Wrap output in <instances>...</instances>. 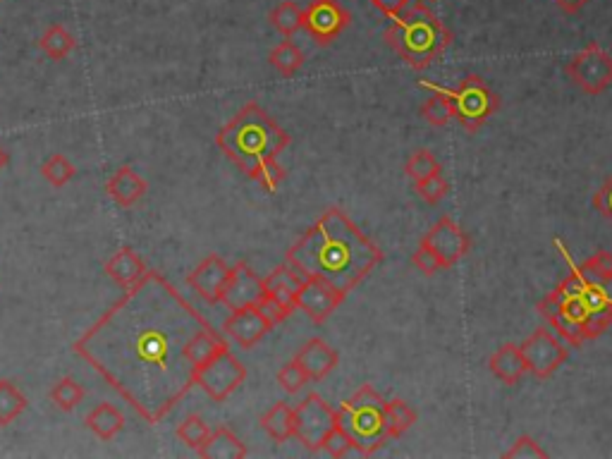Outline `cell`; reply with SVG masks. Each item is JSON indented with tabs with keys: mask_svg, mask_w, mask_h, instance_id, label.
Returning <instances> with one entry per match:
<instances>
[{
	"mask_svg": "<svg viewBox=\"0 0 612 459\" xmlns=\"http://www.w3.org/2000/svg\"><path fill=\"white\" fill-rule=\"evenodd\" d=\"M204 326L206 318L161 273L146 271L75 342V354L156 426L194 388L185 347Z\"/></svg>",
	"mask_w": 612,
	"mask_h": 459,
	"instance_id": "cell-1",
	"label": "cell"
},
{
	"mask_svg": "<svg viewBox=\"0 0 612 459\" xmlns=\"http://www.w3.org/2000/svg\"><path fill=\"white\" fill-rule=\"evenodd\" d=\"M381 261L383 249L369 240L342 208H328L285 254L292 271L302 278H326L345 297Z\"/></svg>",
	"mask_w": 612,
	"mask_h": 459,
	"instance_id": "cell-2",
	"label": "cell"
},
{
	"mask_svg": "<svg viewBox=\"0 0 612 459\" xmlns=\"http://www.w3.org/2000/svg\"><path fill=\"white\" fill-rule=\"evenodd\" d=\"M292 137L259 103H247L228 125L216 134L218 149L242 170L249 180L259 182L268 194L278 192L285 168L278 156L290 146Z\"/></svg>",
	"mask_w": 612,
	"mask_h": 459,
	"instance_id": "cell-3",
	"label": "cell"
},
{
	"mask_svg": "<svg viewBox=\"0 0 612 459\" xmlns=\"http://www.w3.org/2000/svg\"><path fill=\"white\" fill-rule=\"evenodd\" d=\"M455 34L450 27L426 5V0H412L400 15L390 20L383 32L388 48L400 55V60L414 72H424L443 58L452 46Z\"/></svg>",
	"mask_w": 612,
	"mask_h": 459,
	"instance_id": "cell-4",
	"label": "cell"
},
{
	"mask_svg": "<svg viewBox=\"0 0 612 459\" xmlns=\"http://www.w3.org/2000/svg\"><path fill=\"white\" fill-rule=\"evenodd\" d=\"M560 285L572 292L589 314L591 338H601L612 326V254L601 249L581 266L572 263V273Z\"/></svg>",
	"mask_w": 612,
	"mask_h": 459,
	"instance_id": "cell-5",
	"label": "cell"
},
{
	"mask_svg": "<svg viewBox=\"0 0 612 459\" xmlns=\"http://www.w3.org/2000/svg\"><path fill=\"white\" fill-rule=\"evenodd\" d=\"M385 400L373 390V385L364 383L352 397H347L340 405L342 426L357 443V452L364 457H371L373 452L393 440L388 421H385Z\"/></svg>",
	"mask_w": 612,
	"mask_h": 459,
	"instance_id": "cell-6",
	"label": "cell"
},
{
	"mask_svg": "<svg viewBox=\"0 0 612 459\" xmlns=\"http://www.w3.org/2000/svg\"><path fill=\"white\" fill-rule=\"evenodd\" d=\"M419 87L438 91L448 101L452 120H457L469 134L479 132L500 108V96L479 75H467L455 89L431 82H419Z\"/></svg>",
	"mask_w": 612,
	"mask_h": 459,
	"instance_id": "cell-7",
	"label": "cell"
},
{
	"mask_svg": "<svg viewBox=\"0 0 612 459\" xmlns=\"http://www.w3.org/2000/svg\"><path fill=\"white\" fill-rule=\"evenodd\" d=\"M244 381H247V366L230 352V347H223L206 364L194 369V385H199L213 402L228 400Z\"/></svg>",
	"mask_w": 612,
	"mask_h": 459,
	"instance_id": "cell-8",
	"label": "cell"
},
{
	"mask_svg": "<svg viewBox=\"0 0 612 459\" xmlns=\"http://www.w3.org/2000/svg\"><path fill=\"white\" fill-rule=\"evenodd\" d=\"M565 75L584 94L601 96L605 89L612 87V55L598 41H591L584 51L574 53L567 60Z\"/></svg>",
	"mask_w": 612,
	"mask_h": 459,
	"instance_id": "cell-9",
	"label": "cell"
},
{
	"mask_svg": "<svg viewBox=\"0 0 612 459\" xmlns=\"http://www.w3.org/2000/svg\"><path fill=\"white\" fill-rule=\"evenodd\" d=\"M342 421L340 409H333L321 395L309 393L295 407V438L304 450L318 452L323 440Z\"/></svg>",
	"mask_w": 612,
	"mask_h": 459,
	"instance_id": "cell-10",
	"label": "cell"
},
{
	"mask_svg": "<svg viewBox=\"0 0 612 459\" xmlns=\"http://www.w3.org/2000/svg\"><path fill=\"white\" fill-rule=\"evenodd\" d=\"M519 352H522L526 361V369H529V373H534L538 381H546V378L555 376V373L560 371V366H565V361L569 359L567 342L546 326L536 328L534 333L519 345Z\"/></svg>",
	"mask_w": 612,
	"mask_h": 459,
	"instance_id": "cell-11",
	"label": "cell"
},
{
	"mask_svg": "<svg viewBox=\"0 0 612 459\" xmlns=\"http://www.w3.org/2000/svg\"><path fill=\"white\" fill-rule=\"evenodd\" d=\"M352 15L342 8L340 0H311L304 10L302 29L314 39L316 46H330L350 27Z\"/></svg>",
	"mask_w": 612,
	"mask_h": 459,
	"instance_id": "cell-12",
	"label": "cell"
},
{
	"mask_svg": "<svg viewBox=\"0 0 612 459\" xmlns=\"http://www.w3.org/2000/svg\"><path fill=\"white\" fill-rule=\"evenodd\" d=\"M342 302H345V295H342L338 287L328 283L326 278H318V275L304 278L295 295V309L304 311L316 326L326 323L330 314H333Z\"/></svg>",
	"mask_w": 612,
	"mask_h": 459,
	"instance_id": "cell-13",
	"label": "cell"
},
{
	"mask_svg": "<svg viewBox=\"0 0 612 459\" xmlns=\"http://www.w3.org/2000/svg\"><path fill=\"white\" fill-rule=\"evenodd\" d=\"M421 244L431 249V252H436L440 259H443L445 268L455 266L457 261H462L471 249L469 235L459 228L450 216L440 218L438 223L421 237Z\"/></svg>",
	"mask_w": 612,
	"mask_h": 459,
	"instance_id": "cell-14",
	"label": "cell"
},
{
	"mask_svg": "<svg viewBox=\"0 0 612 459\" xmlns=\"http://www.w3.org/2000/svg\"><path fill=\"white\" fill-rule=\"evenodd\" d=\"M263 297V278L259 273L249 266L247 261H237L230 268V278L223 287V295H220V304L228 306L230 311L244 309V306L259 304Z\"/></svg>",
	"mask_w": 612,
	"mask_h": 459,
	"instance_id": "cell-15",
	"label": "cell"
},
{
	"mask_svg": "<svg viewBox=\"0 0 612 459\" xmlns=\"http://www.w3.org/2000/svg\"><path fill=\"white\" fill-rule=\"evenodd\" d=\"M273 326L268 323V318L261 314L259 306H244V309L230 311V316L225 318L223 333L228 335L242 347V350H252L259 342L271 333Z\"/></svg>",
	"mask_w": 612,
	"mask_h": 459,
	"instance_id": "cell-16",
	"label": "cell"
},
{
	"mask_svg": "<svg viewBox=\"0 0 612 459\" xmlns=\"http://www.w3.org/2000/svg\"><path fill=\"white\" fill-rule=\"evenodd\" d=\"M228 261L223 256L211 254L187 275V285L192 287L197 295L208 304H220V295H223V287L230 278Z\"/></svg>",
	"mask_w": 612,
	"mask_h": 459,
	"instance_id": "cell-17",
	"label": "cell"
},
{
	"mask_svg": "<svg viewBox=\"0 0 612 459\" xmlns=\"http://www.w3.org/2000/svg\"><path fill=\"white\" fill-rule=\"evenodd\" d=\"M295 361L306 371L311 381H323L328 373L335 371L340 364V354L328 345L326 340L311 338L306 345L295 354Z\"/></svg>",
	"mask_w": 612,
	"mask_h": 459,
	"instance_id": "cell-18",
	"label": "cell"
},
{
	"mask_svg": "<svg viewBox=\"0 0 612 459\" xmlns=\"http://www.w3.org/2000/svg\"><path fill=\"white\" fill-rule=\"evenodd\" d=\"M146 189H149L146 187V180L137 173V170L130 168V165H122V168L115 170V173L110 175L106 182L108 197L113 199L120 208L137 206L139 201L144 199Z\"/></svg>",
	"mask_w": 612,
	"mask_h": 459,
	"instance_id": "cell-19",
	"label": "cell"
},
{
	"mask_svg": "<svg viewBox=\"0 0 612 459\" xmlns=\"http://www.w3.org/2000/svg\"><path fill=\"white\" fill-rule=\"evenodd\" d=\"M103 271H106V275L113 280L115 285H120L122 290H127V287L137 285L149 268L144 266L142 256L134 252V249L122 247L106 261V268H103Z\"/></svg>",
	"mask_w": 612,
	"mask_h": 459,
	"instance_id": "cell-20",
	"label": "cell"
},
{
	"mask_svg": "<svg viewBox=\"0 0 612 459\" xmlns=\"http://www.w3.org/2000/svg\"><path fill=\"white\" fill-rule=\"evenodd\" d=\"M488 371L505 385H519L526 373H529L522 352H519V345H514V342H507V345L498 347V350L491 354Z\"/></svg>",
	"mask_w": 612,
	"mask_h": 459,
	"instance_id": "cell-21",
	"label": "cell"
},
{
	"mask_svg": "<svg viewBox=\"0 0 612 459\" xmlns=\"http://www.w3.org/2000/svg\"><path fill=\"white\" fill-rule=\"evenodd\" d=\"M197 455L204 459H242L249 455V450L228 426H218L208 433L206 443L197 450Z\"/></svg>",
	"mask_w": 612,
	"mask_h": 459,
	"instance_id": "cell-22",
	"label": "cell"
},
{
	"mask_svg": "<svg viewBox=\"0 0 612 459\" xmlns=\"http://www.w3.org/2000/svg\"><path fill=\"white\" fill-rule=\"evenodd\" d=\"M302 275L292 271L290 266H278L275 271H271V275H266L263 278V295L278 299V302H283L287 306H295V295L299 290V285H302Z\"/></svg>",
	"mask_w": 612,
	"mask_h": 459,
	"instance_id": "cell-23",
	"label": "cell"
},
{
	"mask_svg": "<svg viewBox=\"0 0 612 459\" xmlns=\"http://www.w3.org/2000/svg\"><path fill=\"white\" fill-rule=\"evenodd\" d=\"M84 424H87V428L96 438L113 440L122 428H125V416H122L118 407L110 405V402H101L99 407H94L87 414Z\"/></svg>",
	"mask_w": 612,
	"mask_h": 459,
	"instance_id": "cell-24",
	"label": "cell"
},
{
	"mask_svg": "<svg viewBox=\"0 0 612 459\" xmlns=\"http://www.w3.org/2000/svg\"><path fill=\"white\" fill-rule=\"evenodd\" d=\"M259 424L275 443H285V440L295 438V407H290L287 402H278L261 416Z\"/></svg>",
	"mask_w": 612,
	"mask_h": 459,
	"instance_id": "cell-25",
	"label": "cell"
},
{
	"mask_svg": "<svg viewBox=\"0 0 612 459\" xmlns=\"http://www.w3.org/2000/svg\"><path fill=\"white\" fill-rule=\"evenodd\" d=\"M306 55L302 48H299L292 39L280 41L278 46L268 53V63L273 65V70H278L283 77H295L299 70H302Z\"/></svg>",
	"mask_w": 612,
	"mask_h": 459,
	"instance_id": "cell-26",
	"label": "cell"
},
{
	"mask_svg": "<svg viewBox=\"0 0 612 459\" xmlns=\"http://www.w3.org/2000/svg\"><path fill=\"white\" fill-rule=\"evenodd\" d=\"M268 22H271V27L275 29V32L283 34L285 39H292V36L302 29L304 10L299 8L297 3H292V0H283V3H278L271 10Z\"/></svg>",
	"mask_w": 612,
	"mask_h": 459,
	"instance_id": "cell-27",
	"label": "cell"
},
{
	"mask_svg": "<svg viewBox=\"0 0 612 459\" xmlns=\"http://www.w3.org/2000/svg\"><path fill=\"white\" fill-rule=\"evenodd\" d=\"M75 46H77L75 36L67 32L63 24H51V27L44 32V36L39 39V48L51 60H65L67 55L75 51Z\"/></svg>",
	"mask_w": 612,
	"mask_h": 459,
	"instance_id": "cell-28",
	"label": "cell"
},
{
	"mask_svg": "<svg viewBox=\"0 0 612 459\" xmlns=\"http://www.w3.org/2000/svg\"><path fill=\"white\" fill-rule=\"evenodd\" d=\"M27 397L12 381H0V426H10L27 409Z\"/></svg>",
	"mask_w": 612,
	"mask_h": 459,
	"instance_id": "cell-29",
	"label": "cell"
},
{
	"mask_svg": "<svg viewBox=\"0 0 612 459\" xmlns=\"http://www.w3.org/2000/svg\"><path fill=\"white\" fill-rule=\"evenodd\" d=\"M84 395H87L84 385L77 383L75 378L70 376L60 378V381L51 388V402L60 409V412H75V409L82 405Z\"/></svg>",
	"mask_w": 612,
	"mask_h": 459,
	"instance_id": "cell-30",
	"label": "cell"
},
{
	"mask_svg": "<svg viewBox=\"0 0 612 459\" xmlns=\"http://www.w3.org/2000/svg\"><path fill=\"white\" fill-rule=\"evenodd\" d=\"M385 421H388L390 433H393V440L405 436L416 424V412L412 407L407 405L405 400H400V397H393V400H385Z\"/></svg>",
	"mask_w": 612,
	"mask_h": 459,
	"instance_id": "cell-31",
	"label": "cell"
},
{
	"mask_svg": "<svg viewBox=\"0 0 612 459\" xmlns=\"http://www.w3.org/2000/svg\"><path fill=\"white\" fill-rule=\"evenodd\" d=\"M412 185H414V192L419 194L421 201H426L428 206L440 204V201L448 197V192H450V182H448V177H445L443 170H438V173L428 175L419 182H412Z\"/></svg>",
	"mask_w": 612,
	"mask_h": 459,
	"instance_id": "cell-32",
	"label": "cell"
},
{
	"mask_svg": "<svg viewBox=\"0 0 612 459\" xmlns=\"http://www.w3.org/2000/svg\"><path fill=\"white\" fill-rule=\"evenodd\" d=\"M438 170H443V165L438 163V158L433 156V151H428V149L412 151L405 163V173L412 182L424 180V177L438 173Z\"/></svg>",
	"mask_w": 612,
	"mask_h": 459,
	"instance_id": "cell-33",
	"label": "cell"
},
{
	"mask_svg": "<svg viewBox=\"0 0 612 459\" xmlns=\"http://www.w3.org/2000/svg\"><path fill=\"white\" fill-rule=\"evenodd\" d=\"M177 438L182 440V443L187 445V448L192 450H199L201 445L206 443L208 433H211V428H208V424L204 419H201L199 414H189L185 421H182L180 426H177Z\"/></svg>",
	"mask_w": 612,
	"mask_h": 459,
	"instance_id": "cell-34",
	"label": "cell"
},
{
	"mask_svg": "<svg viewBox=\"0 0 612 459\" xmlns=\"http://www.w3.org/2000/svg\"><path fill=\"white\" fill-rule=\"evenodd\" d=\"M41 175H44L53 187H65L67 182L77 175V168L67 161V156H63V153H55V156H51L41 165Z\"/></svg>",
	"mask_w": 612,
	"mask_h": 459,
	"instance_id": "cell-35",
	"label": "cell"
},
{
	"mask_svg": "<svg viewBox=\"0 0 612 459\" xmlns=\"http://www.w3.org/2000/svg\"><path fill=\"white\" fill-rule=\"evenodd\" d=\"M321 450L326 452L328 457L340 459V457L350 455V452H357V443H354V438L347 433V428L342 426V421H340V424L328 433L326 440H323Z\"/></svg>",
	"mask_w": 612,
	"mask_h": 459,
	"instance_id": "cell-36",
	"label": "cell"
},
{
	"mask_svg": "<svg viewBox=\"0 0 612 459\" xmlns=\"http://www.w3.org/2000/svg\"><path fill=\"white\" fill-rule=\"evenodd\" d=\"M421 118H424L431 127H448L452 120L448 101H445L438 91H431V96H428L424 106H421Z\"/></svg>",
	"mask_w": 612,
	"mask_h": 459,
	"instance_id": "cell-37",
	"label": "cell"
},
{
	"mask_svg": "<svg viewBox=\"0 0 612 459\" xmlns=\"http://www.w3.org/2000/svg\"><path fill=\"white\" fill-rule=\"evenodd\" d=\"M309 383H311V378L306 376V371L297 364L295 359L287 361L283 369L278 371V385L285 390L287 395H297L299 390H302L304 385H309Z\"/></svg>",
	"mask_w": 612,
	"mask_h": 459,
	"instance_id": "cell-38",
	"label": "cell"
},
{
	"mask_svg": "<svg viewBox=\"0 0 612 459\" xmlns=\"http://www.w3.org/2000/svg\"><path fill=\"white\" fill-rule=\"evenodd\" d=\"M505 459H546L548 452L531 436H519L510 450L503 452Z\"/></svg>",
	"mask_w": 612,
	"mask_h": 459,
	"instance_id": "cell-39",
	"label": "cell"
},
{
	"mask_svg": "<svg viewBox=\"0 0 612 459\" xmlns=\"http://www.w3.org/2000/svg\"><path fill=\"white\" fill-rule=\"evenodd\" d=\"M412 263L416 266V271H421L424 275H438L440 271H445V263L436 252H431V249L424 247V244H419V249L412 254Z\"/></svg>",
	"mask_w": 612,
	"mask_h": 459,
	"instance_id": "cell-40",
	"label": "cell"
},
{
	"mask_svg": "<svg viewBox=\"0 0 612 459\" xmlns=\"http://www.w3.org/2000/svg\"><path fill=\"white\" fill-rule=\"evenodd\" d=\"M256 306H259V311L268 318V323H271L273 328L278 326V323H283L285 318H290L292 311H295V306H287V304L278 302V299H273L268 295H263Z\"/></svg>",
	"mask_w": 612,
	"mask_h": 459,
	"instance_id": "cell-41",
	"label": "cell"
},
{
	"mask_svg": "<svg viewBox=\"0 0 612 459\" xmlns=\"http://www.w3.org/2000/svg\"><path fill=\"white\" fill-rule=\"evenodd\" d=\"M593 208L612 223V175L603 182V187L593 194Z\"/></svg>",
	"mask_w": 612,
	"mask_h": 459,
	"instance_id": "cell-42",
	"label": "cell"
},
{
	"mask_svg": "<svg viewBox=\"0 0 612 459\" xmlns=\"http://www.w3.org/2000/svg\"><path fill=\"white\" fill-rule=\"evenodd\" d=\"M369 3H373V8L381 10L388 20H393V17L400 15V12L405 10L412 0H369Z\"/></svg>",
	"mask_w": 612,
	"mask_h": 459,
	"instance_id": "cell-43",
	"label": "cell"
},
{
	"mask_svg": "<svg viewBox=\"0 0 612 459\" xmlns=\"http://www.w3.org/2000/svg\"><path fill=\"white\" fill-rule=\"evenodd\" d=\"M555 5H558V8L565 12V15H577L579 10H584L586 5L591 3V0H553Z\"/></svg>",
	"mask_w": 612,
	"mask_h": 459,
	"instance_id": "cell-44",
	"label": "cell"
},
{
	"mask_svg": "<svg viewBox=\"0 0 612 459\" xmlns=\"http://www.w3.org/2000/svg\"><path fill=\"white\" fill-rule=\"evenodd\" d=\"M5 163H8V153H5L3 149H0V168H3Z\"/></svg>",
	"mask_w": 612,
	"mask_h": 459,
	"instance_id": "cell-45",
	"label": "cell"
},
{
	"mask_svg": "<svg viewBox=\"0 0 612 459\" xmlns=\"http://www.w3.org/2000/svg\"><path fill=\"white\" fill-rule=\"evenodd\" d=\"M426 3H438V0H426Z\"/></svg>",
	"mask_w": 612,
	"mask_h": 459,
	"instance_id": "cell-46",
	"label": "cell"
}]
</instances>
